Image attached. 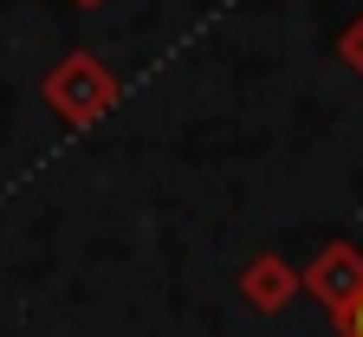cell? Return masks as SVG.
Returning a JSON list of instances; mask_svg holds the SVG:
<instances>
[{
  "label": "cell",
  "instance_id": "6da1fadb",
  "mask_svg": "<svg viewBox=\"0 0 363 337\" xmlns=\"http://www.w3.org/2000/svg\"><path fill=\"white\" fill-rule=\"evenodd\" d=\"M331 318H337V331H344V337H363V279H357V292H350Z\"/></svg>",
  "mask_w": 363,
  "mask_h": 337
}]
</instances>
